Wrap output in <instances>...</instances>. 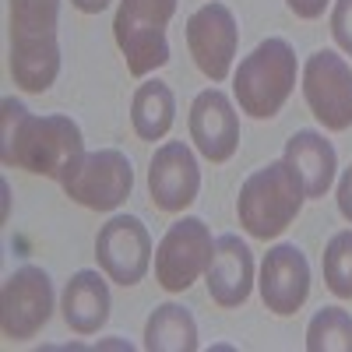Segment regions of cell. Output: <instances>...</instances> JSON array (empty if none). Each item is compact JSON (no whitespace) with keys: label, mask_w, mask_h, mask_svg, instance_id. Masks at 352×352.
I'll return each mask as SVG.
<instances>
[{"label":"cell","mask_w":352,"mask_h":352,"mask_svg":"<svg viewBox=\"0 0 352 352\" xmlns=\"http://www.w3.org/2000/svg\"><path fill=\"white\" fill-rule=\"evenodd\" d=\"M338 212H342V219H349L352 222V166L342 173V180H338Z\"/></svg>","instance_id":"24"},{"label":"cell","mask_w":352,"mask_h":352,"mask_svg":"<svg viewBox=\"0 0 352 352\" xmlns=\"http://www.w3.org/2000/svg\"><path fill=\"white\" fill-rule=\"evenodd\" d=\"M285 4H289V11L296 14V18H303V21H314V18H320V14H324L328 0H285Z\"/></svg>","instance_id":"23"},{"label":"cell","mask_w":352,"mask_h":352,"mask_svg":"<svg viewBox=\"0 0 352 352\" xmlns=\"http://www.w3.org/2000/svg\"><path fill=\"white\" fill-rule=\"evenodd\" d=\"M292 169L300 173V180L307 187V197H324L335 169H338V155L331 148V141L317 131H296L285 141V155H282Z\"/></svg>","instance_id":"17"},{"label":"cell","mask_w":352,"mask_h":352,"mask_svg":"<svg viewBox=\"0 0 352 352\" xmlns=\"http://www.w3.org/2000/svg\"><path fill=\"white\" fill-rule=\"evenodd\" d=\"M176 120V99H173V88L166 81H144L138 85V92L131 99V124L134 134L141 141H159L169 134Z\"/></svg>","instance_id":"19"},{"label":"cell","mask_w":352,"mask_h":352,"mask_svg":"<svg viewBox=\"0 0 352 352\" xmlns=\"http://www.w3.org/2000/svg\"><path fill=\"white\" fill-rule=\"evenodd\" d=\"M310 352H352V314L342 307H324L307 324Z\"/></svg>","instance_id":"20"},{"label":"cell","mask_w":352,"mask_h":352,"mask_svg":"<svg viewBox=\"0 0 352 352\" xmlns=\"http://www.w3.org/2000/svg\"><path fill=\"white\" fill-rule=\"evenodd\" d=\"M187 46H190V56L204 78L226 81L232 71L236 46H240V28H236L232 11L226 4H219V0L197 8L187 18Z\"/></svg>","instance_id":"11"},{"label":"cell","mask_w":352,"mask_h":352,"mask_svg":"<svg viewBox=\"0 0 352 352\" xmlns=\"http://www.w3.org/2000/svg\"><path fill=\"white\" fill-rule=\"evenodd\" d=\"M144 349L148 352H194L197 320L180 303H162L144 320Z\"/></svg>","instance_id":"18"},{"label":"cell","mask_w":352,"mask_h":352,"mask_svg":"<svg viewBox=\"0 0 352 352\" xmlns=\"http://www.w3.org/2000/svg\"><path fill=\"white\" fill-rule=\"evenodd\" d=\"M331 36L352 56V0H335V8H331Z\"/></svg>","instance_id":"22"},{"label":"cell","mask_w":352,"mask_h":352,"mask_svg":"<svg viewBox=\"0 0 352 352\" xmlns=\"http://www.w3.org/2000/svg\"><path fill=\"white\" fill-rule=\"evenodd\" d=\"M303 99L324 131L352 127V67L335 50H317L303 64Z\"/></svg>","instance_id":"8"},{"label":"cell","mask_w":352,"mask_h":352,"mask_svg":"<svg viewBox=\"0 0 352 352\" xmlns=\"http://www.w3.org/2000/svg\"><path fill=\"white\" fill-rule=\"evenodd\" d=\"M190 141L208 162H229L240 148L236 106L219 88H204L190 102Z\"/></svg>","instance_id":"13"},{"label":"cell","mask_w":352,"mask_h":352,"mask_svg":"<svg viewBox=\"0 0 352 352\" xmlns=\"http://www.w3.org/2000/svg\"><path fill=\"white\" fill-rule=\"evenodd\" d=\"M173 14L176 0H120L113 18V39L134 78H144L169 64L166 25L173 21Z\"/></svg>","instance_id":"5"},{"label":"cell","mask_w":352,"mask_h":352,"mask_svg":"<svg viewBox=\"0 0 352 352\" xmlns=\"http://www.w3.org/2000/svg\"><path fill=\"white\" fill-rule=\"evenodd\" d=\"M78 155H85V138L71 116H36L18 99L0 102V159L4 166L60 180Z\"/></svg>","instance_id":"1"},{"label":"cell","mask_w":352,"mask_h":352,"mask_svg":"<svg viewBox=\"0 0 352 352\" xmlns=\"http://www.w3.org/2000/svg\"><path fill=\"white\" fill-rule=\"evenodd\" d=\"M201 169L184 141H166L148 166V194L159 212H184L197 201Z\"/></svg>","instance_id":"14"},{"label":"cell","mask_w":352,"mask_h":352,"mask_svg":"<svg viewBox=\"0 0 352 352\" xmlns=\"http://www.w3.org/2000/svg\"><path fill=\"white\" fill-rule=\"evenodd\" d=\"M204 282H208L212 303H219L222 310L243 307L250 300V289H254V254H250V247L240 236H232V232L219 236L212 261H208V272H204Z\"/></svg>","instance_id":"15"},{"label":"cell","mask_w":352,"mask_h":352,"mask_svg":"<svg viewBox=\"0 0 352 352\" xmlns=\"http://www.w3.org/2000/svg\"><path fill=\"white\" fill-rule=\"evenodd\" d=\"M71 4H74L81 14H99V11L109 8V0H71Z\"/></svg>","instance_id":"25"},{"label":"cell","mask_w":352,"mask_h":352,"mask_svg":"<svg viewBox=\"0 0 352 352\" xmlns=\"http://www.w3.org/2000/svg\"><path fill=\"white\" fill-rule=\"evenodd\" d=\"M261 300L275 317H292L310 296V264L296 243H278L261 261Z\"/></svg>","instance_id":"12"},{"label":"cell","mask_w":352,"mask_h":352,"mask_svg":"<svg viewBox=\"0 0 352 352\" xmlns=\"http://www.w3.org/2000/svg\"><path fill=\"white\" fill-rule=\"evenodd\" d=\"M60 0H11L8 67L25 92H46L60 74Z\"/></svg>","instance_id":"2"},{"label":"cell","mask_w":352,"mask_h":352,"mask_svg":"<svg viewBox=\"0 0 352 352\" xmlns=\"http://www.w3.org/2000/svg\"><path fill=\"white\" fill-rule=\"evenodd\" d=\"M53 317V282L43 268L25 264L14 275H8L0 292V328L11 342L36 338L46 320Z\"/></svg>","instance_id":"9"},{"label":"cell","mask_w":352,"mask_h":352,"mask_svg":"<svg viewBox=\"0 0 352 352\" xmlns=\"http://www.w3.org/2000/svg\"><path fill=\"white\" fill-rule=\"evenodd\" d=\"M215 240L204 219L184 215L166 229V236L155 247V278L166 292H187L197 275L208 272Z\"/></svg>","instance_id":"7"},{"label":"cell","mask_w":352,"mask_h":352,"mask_svg":"<svg viewBox=\"0 0 352 352\" xmlns=\"http://www.w3.org/2000/svg\"><path fill=\"white\" fill-rule=\"evenodd\" d=\"M60 187L71 201L81 204V208L113 212L116 204H124L131 197L134 169H131V159L124 152H116V148L85 152L64 169Z\"/></svg>","instance_id":"6"},{"label":"cell","mask_w":352,"mask_h":352,"mask_svg":"<svg viewBox=\"0 0 352 352\" xmlns=\"http://www.w3.org/2000/svg\"><path fill=\"white\" fill-rule=\"evenodd\" d=\"M64 320L74 335H96L109 320V285L99 272H78L64 285Z\"/></svg>","instance_id":"16"},{"label":"cell","mask_w":352,"mask_h":352,"mask_svg":"<svg viewBox=\"0 0 352 352\" xmlns=\"http://www.w3.org/2000/svg\"><path fill=\"white\" fill-rule=\"evenodd\" d=\"M307 201V187L300 173L285 159L254 169L236 197V219L254 240H275L292 226Z\"/></svg>","instance_id":"3"},{"label":"cell","mask_w":352,"mask_h":352,"mask_svg":"<svg viewBox=\"0 0 352 352\" xmlns=\"http://www.w3.org/2000/svg\"><path fill=\"white\" fill-rule=\"evenodd\" d=\"M99 268L116 285H138L152 268V236L138 215H113L96 236Z\"/></svg>","instance_id":"10"},{"label":"cell","mask_w":352,"mask_h":352,"mask_svg":"<svg viewBox=\"0 0 352 352\" xmlns=\"http://www.w3.org/2000/svg\"><path fill=\"white\" fill-rule=\"evenodd\" d=\"M324 282L338 300H352V229L335 232L324 247Z\"/></svg>","instance_id":"21"},{"label":"cell","mask_w":352,"mask_h":352,"mask_svg":"<svg viewBox=\"0 0 352 352\" xmlns=\"http://www.w3.org/2000/svg\"><path fill=\"white\" fill-rule=\"evenodd\" d=\"M296 88V53L285 39H264L232 74V96L254 120H272Z\"/></svg>","instance_id":"4"}]
</instances>
